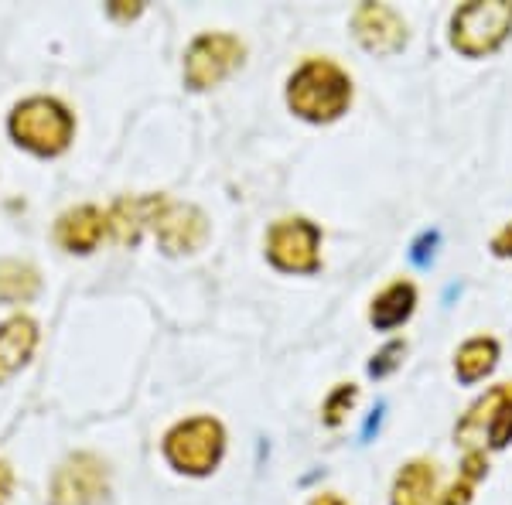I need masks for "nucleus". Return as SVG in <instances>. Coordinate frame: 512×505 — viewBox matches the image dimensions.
Wrapping results in <instances>:
<instances>
[{
    "label": "nucleus",
    "mask_w": 512,
    "mask_h": 505,
    "mask_svg": "<svg viewBox=\"0 0 512 505\" xmlns=\"http://www.w3.org/2000/svg\"><path fill=\"white\" fill-rule=\"evenodd\" d=\"M110 495V468L93 451L69 454L52 475L48 502L52 505H99Z\"/></svg>",
    "instance_id": "nucleus-6"
},
{
    "label": "nucleus",
    "mask_w": 512,
    "mask_h": 505,
    "mask_svg": "<svg viewBox=\"0 0 512 505\" xmlns=\"http://www.w3.org/2000/svg\"><path fill=\"white\" fill-rule=\"evenodd\" d=\"M437 488V471L431 461L417 458L400 468L390 492V505H431Z\"/></svg>",
    "instance_id": "nucleus-14"
},
{
    "label": "nucleus",
    "mask_w": 512,
    "mask_h": 505,
    "mask_svg": "<svg viewBox=\"0 0 512 505\" xmlns=\"http://www.w3.org/2000/svg\"><path fill=\"white\" fill-rule=\"evenodd\" d=\"M355 400H359V386L352 383H342L332 389V396L325 400V407H321V413H325V424L328 427H338L345 420V413H349L355 407Z\"/></svg>",
    "instance_id": "nucleus-18"
},
{
    "label": "nucleus",
    "mask_w": 512,
    "mask_h": 505,
    "mask_svg": "<svg viewBox=\"0 0 512 505\" xmlns=\"http://www.w3.org/2000/svg\"><path fill=\"white\" fill-rule=\"evenodd\" d=\"M41 287V277L31 263L24 260H0V301L18 304L31 301Z\"/></svg>",
    "instance_id": "nucleus-16"
},
{
    "label": "nucleus",
    "mask_w": 512,
    "mask_h": 505,
    "mask_svg": "<svg viewBox=\"0 0 512 505\" xmlns=\"http://www.w3.org/2000/svg\"><path fill=\"white\" fill-rule=\"evenodd\" d=\"M110 219V233L117 236V243L134 246L140 233H144V195H123L113 202V209L106 212Z\"/></svg>",
    "instance_id": "nucleus-17"
},
{
    "label": "nucleus",
    "mask_w": 512,
    "mask_h": 505,
    "mask_svg": "<svg viewBox=\"0 0 512 505\" xmlns=\"http://www.w3.org/2000/svg\"><path fill=\"white\" fill-rule=\"evenodd\" d=\"M417 308V287L410 280H393L386 291H379L373 297V308H369V321L379 328V331H390L396 325L414 314Z\"/></svg>",
    "instance_id": "nucleus-13"
},
{
    "label": "nucleus",
    "mask_w": 512,
    "mask_h": 505,
    "mask_svg": "<svg viewBox=\"0 0 512 505\" xmlns=\"http://www.w3.org/2000/svg\"><path fill=\"white\" fill-rule=\"evenodd\" d=\"M144 229H151L168 253H195L209 239L205 212L168 195H144Z\"/></svg>",
    "instance_id": "nucleus-5"
},
{
    "label": "nucleus",
    "mask_w": 512,
    "mask_h": 505,
    "mask_svg": "<svg viewBox=\"0 0 512 505\" xmlns=\"http://www.w3.org/2000/svg\"><path fill=\"white\" fill-rule=\"evenodd\" d=\"M403 352H407V345H403V342H390L373 362H369V372H373V376H386V372H393L396 366H400Z\"/></svg>",
    "instance_id": "nucleus-19"
},
{
    "label": "nucleus",
    "mask_w": 512,
    "mask_h": 505,
    "mask_svg": "<svg viewBox=\"0 0 512 505\" xmlns=\"http://www.w3.org/2000/svg\"><path fill=\"white\" fill-rule=\"evenodd\" d=\"M472 492H475V478L461 475V482H454L448 492L441 495V505H468L472 502Z\"/></svg>",
    "instance_id": "nucleus-20"
},
{
    "label": "nucleus",
    "mask_w": 512,
    "mask_h": 505,
    "mask_svg": "<svg viewBox=\"0 0 512 505\" xmlns=\"http://www.w3.org/2000/svg\"><path fill=\"white\" fill-rule=\"evenodd\" d=\"M458 441L465 444H489L502 451L512 441V383L492 386L472 410L461 417Z\"/></svg>",
    "instance_id": "nucleus-9"
},
{
    "label": "nucleus",
    "mask_w": 512,
    "mask_h": 505,
    "mask_svg": "<svg viewBox=\"0 0 512 505\" xmlns=\"http://www.w3.org/2000/svg\"><path fill=\"white\" fill-rule=\"evenodd\" d=\"M492 250H495V256H512V222L506 229H499V233H495Z\"/></svg>",
    "instance_id": "nucleus-22"
},
{
    "label": "nucleus",
    "mask_w": 512,
    "mask_h": 505,
    "mask_svg": "<svg viewBox=\"0 0 512 505\" xmlns=\"http://www.w3.org/2000/svg\"><path fill=\"white\" fill-rule=\"evenodd\" d=\"M512 35V4L509 0H475L454 11L451 18V45L468 59H482L502 48Z\"/></svg>",
    "instance_id": "nucleus-3"
},
{
    "label": "nucleus",
    "mask_w": 512,
    "mask_h": 505,
    "mask_svg": "<svg viewBox=\"0 0 512 505\" xmlns=\"http://www.w3.org/2000/svg\"><path fill=\"white\" fill-rule=\"evenodd\" d=\"M246 45L226 31H205L185 52V82L192 89H212L243 65Z\"/></svg>",
    "instance_id": "nucleus-7"
},
{
    "label": "nucleus",
    "mask_w": 512,
    "mask_h": 505,
    "mask_svg": "<svg viewBox=\"0 0 512 505\" xmlns=\"http://www.w3.org/2000/svg\"><path fill=\"white\" fill-rule=\"evenodd\" d=\"M352 31L359 45L376 55H393L407 45V21L390 4H359L352 14Z\"/></svg>",
    "instance_id": "nucleus-10"
},
{
    "label": "nucleus",
    "mask_w": 512,
    "mask_h": 505,
    "mask_svg": "<svg viewBox=\"0 0 512 505\" xmlns=\"http://www.w3.org/2000/svg\"><path fill=\"white\" fill-rule=\"evenodd\" d=\"M267 256L277 270L315 273L321 267V229L311 219H280L267 233Z\"/></svg>",
    "instance_id": "nucleus-8"
},
{
    "label": "nucleus",
    "mask_w": 512,
    "mask_h": 505,
    "mask_svg": "<svg viewBox=\"0 0 512 505\" xmlns=\"http://www.w3.org/2000/svg\"><path fill=\"white\" fill-rule=\"evenodd\" d=\"M495 362H499V342L478 335V338H468L458 349V355H454V372H458V379H465V383H475V379L489 376L495 369Z\"/></svg>",
    "instance_id": "nucleus-15"
},
{
    "label": "nucleus",
    "mask_w": 512,
    "mask_h": 505,
    "mask_svg": "<svg viewBox=\"0 0 512 505\" xmlns=\"http://www.w3.org/2000/svg\"><path fill=\"white\" fill-rule=\"evenodd\" d=\"M311 505H349V502H345L342 495H335V492H325V495H315Z\"/></svg>",
    "instance_id": "nucleus-23"
},
{
    "label": "nucleus",
    "mask_w": 512,
    "mask_h": 505,
    "mask_svg": "<svg viewBox=\"0 0 512 505\" xmlns=\"http://www.w3.org/2000/svg\"><path fill=\"white\" fill-rule=\"evenodd\" d=\"M38 345V321L28 314H14L0 325V383L28 366Z\"/></svg>",
    "instance_id": "nucleus-12"
},
{
    "label": "nucleus",
    "mask_w": 512,
    "mask_h": 505,
    "mask_svg": "<svg viewBox=\"0 0 512 505\" xmlns=\"http://www.w3.org/2000/svg\"><path fill=\"white\" fill-rule=\"evenodd\" d=\"M352 79L332 59H308L287 79V106L308 123H332L349 110Z\"/></svg>",
    "instance_id": "nucleus-1"
},
{
    "label": "nucleus",
    "mask_w": 512,
    "mask_h": 505,
    "mask_svg": "<svg viewBox=\"0 0 512 505\" xmlns=\"http://www.w3.org/2000/svg\"><path fill=\"white\" fill-rule=\"evenodd\" d=\"M106 233H110V219L96 205H76L55 222V243L69 253H93Z\"/></svg>",
    "instance_id": "nucleus-11"
},
{
    "label": "nucleus",
    "mask_w": 512,
    "mask_h": 505,
    "mask_svg": "<svg viewBox=\"0 0 512 505\" xmlns=\"http://www.w3.org/2000/svg\"><path fill=\"white\" fill-rule=\"evenodd\" d=\"M11 137L38 157L69 151L76 137V117L55 96H28L11 110Z\"/></svg>",
    "instance_id": "nucleus-2"
},
{
    "label": "nucleus",
    "mask_w": 512,
    "mask_h": 505,
    "mask_svg": "<svg viewBox=\"0 0 512 505\" xmlns=\"http://www.w3.org/2000/svg\"><path fill=\"white\" fill-rule=\"evenodd\" d=\"M11 488H14V471L0 458V505H7V499H11Z\"/></svg>",
    "instance_id": "nucleus-21"
},
{
    "label": "nucleus",
    "mask_w": 512,
    "mask_h": 505,
    "mask_svg": "<svg viewBox=\"0 0 512 505\" xmlns=\"http://www.w3.org/2000/svg\"><path fill=\"white\" fill-rule=\"evenodd\" d=\"M226 451V430L216 417H188L168 430L164 458L185 475H209Z\"/></svg>",
    "instance_id": "nucleus-4"
}]
</instances>
